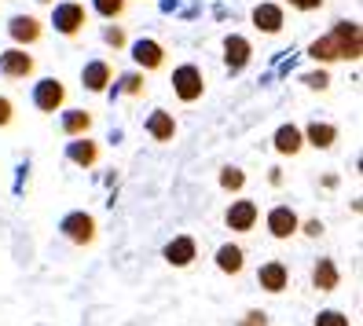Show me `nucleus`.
I'll list each match as a JSON object with an SVG mask.
<instances>
[{
    "mask_svg": "<svg viewBox=\"0 0 363 326\" xmlns=\"http://www.w3.org/2000/svg\"><path fill=\"white\" fill-rule=\"evenodd\" d=\"M308 55L315 62H341V59H349L356 62L363 55V40H359V26L356 23H334V30L327 37H319L308 45Z\"/></svg>",
    "mask_w": 363,
    "mask_h": 326,
    "instance_id": "1",
    "label": "nucleus"
},
{
    "mask_svg": "<svg viewBox=\"0 0 363 326\" xmlns=\"http://www.w3.org/2000/svg\"><path fill=\"white\" fill-rule=\"evenodd\" d=\"M173 92H177V99L180 103H199L202 99V92H206V77H202V70L199 67H180L177 74H173Z\"/></svg>",
    "mask_w": 363,
    "mask_h": 326,
    "instance_id": "2",
    "label": "nucleus"
},
{
    "mask_svg": "<svg viewBox=\"0 0 363 326\" xmlns=\"http://www.w3.org/2000/svg\"><path fill=\"white\" fill-rule=\"evenodd\" d=\"M33 70H37V59L26 48H8L0 55V74L8 81H26V77H33Z\"/></svg>",
    "mask_w": 363,
    "mask_h": 326,
    "instance_id": "3",
    "label": "nucleus"
},
{
    "mask_svg": "<svg viewBox=\"0 0 363 326\" xmlns=\"http://www.w3.org/2000/svg\"><path fill=\"white\" fill-rule=\"evenodd\" d=\"M33 103H37V111H45V114L62 111V103H67V84H62L59 77H45L33 89Z\"/></svg>",
    "mask_w": 363,
    "mask_h": 326,
    "instance_id": "4",
    "label": "nucleus"
},
{
    "mask_svg": "<svg viewBox=\"0 0 363 326\" xmlns=\"http://www.w3.org/2000/svg\"><path fill=\"white\" fill-rule=\"evenodd\" d=\"M257 220H261V209H257V202H250V198L231 202V209L224 213V224L231 231H239V235L253 231V227H257Z\"/></svg>",
    "mask_w": 363,
    "mask_h": 326,
    "instance_id": "5",
    "label": "nucleus"
},
{
    "mask_svg": "<svg viewBox=\"0 0 363 326\" xmlns=\"http://www.w3.org/2000/svg\"><path fill=\"white\" fill-rule=\"evenodd\" d=\"M52 23H55V30L62 33V37H77L84 26H89V15H84V4H59L55 8V15H52Z\"/></svg>",
    "mask_w": 363,
    "mask_h": 326,
    "instance_id": "6",
    "label": "nucleus"
},
{
    "mask_svg": "<svg viewBox=\"0 0 363 326\" xmlns=\"http://www.w3.org/2000/svg\"><path fill=\"white\" fill-rule=\"evenodd\" d=\"M62 235H67L74 246H92V242H96V216H89V213H70L67 220H62Z\"/></svg>",
    "mask_w": 363,
    "mask_h": 326,
    "instance_id": "7",
    "label": "nucleus"
},
{
    "mask_svg": "<svg viewBox=\"0 0 363 326\" xmlns=\"http://www.w3.org/2000/svg\"><path fill=\"white\" fill-rule=\"evenodd\" d=\"M8 33L15 45H37L40 37H45V23H40L37 15H15L8 23Z\"/></svg>",
    "mask_w": 363,
    "mask_h": 326,
    "instance_id": "8",
    "label": "nucleus"
},
{
    "mask_svg": "<svg viewBox=\"0 0 363 326\" xmlns=\"http://www.w3.org/2000/svg\"><path fill=\"white\" fill-rule=\"evenodd\" d=\"M268 231H272V238H290V235L301 231V216H297L290 206H275L268 213Z\"/></svg>",
    "mask_w": 363,
    "mask_h": 326,
    "instance_id": "9",
    "label": "nucleus"
},
{
    "mask_svg": "<svg viewBox=\"0 0 363 326\" xmlns=\"http://www.w3.org/2000/svg\"><path fill=\"white\" fill-rule=\"evenodd\" d=\"M133 59H136L140 70H162L165 67V48L158 45V40L143 37V40H136V45H133Z\"/></svg>",
    "mask_w": 363,
    "mask_h": 326,
    "instance_id": "10",
    "label": "nucleus"
},
{
    "mask_svg": "<svg viewBox=\"0 0 363 326\" xmlns=\"http://www.w3.org/2000/svg\"><path fill=\"white\" fill-rule=\"evenodd\" d=\"M257 282L268 293H283L290 286V268L283 264V260H268V264H261V271H257Z\"/></svg>",
    "mask_w": 363,
    "mask_h": 326,
    "instance_id": "11",
    "label": "nucleus"
},
{
    "mask_svg": "<svg viewBox=\"0 0 363 326\" xmlns=\"http://www.w3.org/2000/svg\"><path fill=\"white\" fill-rule=\"evenodd\" d=\"M250 55H253V45L246 37H239V33H231L228 40H224V62H228V70L231 74H239V70H246V62H250Z\"/></svg>",
    "mask_w": 363,
    "mask_h": 326,
    "instance_id": "12",
    "label": "nucleus"
},
{
    "mask_svg": "<svg viewBox=\"0 0 363 326\" xmlns=\"http://www.w3.org/2000/svg\"><path fill=\"white\" fill-rule=\"evenodd\" d=\"M195 257H199V246H195V238H191V235H177L173 242L165 246V260L173 268H187Z\"/></svg>",
    "mask_w": 363,
    "mask_h": 326,
    "instance_id": "13",
    "label": "nucleus"
},
{
    "mask_svg": "<svg viewBox=\"0 0 363 326\" xmlns=\"http://www.w3.org/2000/svg\"><path fill=\"white\" fill-rule=\"evenodd\" d=\"M312 286H315L319 293H334V290L341 286V271H337V264H334L330 257L315 260V268H312Z\"/></svg>",
    "mask_w": 363,
    "mask_h": 326,
    "instance_id": "14",
    "label": "nucleus"
},
{
    "mask_svg": "<svg viewBox=\"0 0 363 326\" xmlns=\"http://www.w3.org/2000/svg\"><path fill=\"white\" fill-rule=\"evenodd\" d=\"M275 150H279V154H301V150H305V133H301V128H297V125H279V128H275Z\"/></svg>",
    "mask_w": 363,
    "mask_h": 326,
    "instance_id": "15",
    "label": "nucleus"
},
{
    "mask_svg": "<svg viewBox=\"0 0 363 326\" xmlns=\"http://www.w3.org/2000/svg\"><path fill=\"white\" fill-rule=\"evenodd\" d=\"M99 158H103V150H99V143H96V140L74 136V143H70V162H74V165L92 169V165H99Z\"/></svg>",
    "mask_w": 363,
    "mask_h": 326,
    "instance_id": "16",
    "label": "nucleus"
},
{
    "mask_svg": "<svg viewBox=\"0 0 363 326\" xmlns=\"http://www.w3.org/2000/svg\"><path fill=\"white\" fill-rule=\"evenodd\" d=\"M111 77H114V70H111V62H106V59H96V62H89V67L81 70V81H84V89H89V92H103L106 84H111Z\"/></svg>",
    "mask_w": 363,
    "mask_h": 326,
    "instance_id": "17",
    "label": "nucleus"
},
{
    "mask_svg": "<svg viewBox=\"0 0 363 326\" xmlns=\"http://www.w3.org/2000/svg\"><path fill=\"white\" fill-rule=\"evenodd\" d=\"M147 136L158 140V143H169V140H173V136H177L173 114H169V111H155L151 118H147Z\"/></svg>",
    "mask_w": 363,
    "mask_h": 326,
    "instance_id": "18",
    "label": "nucleus"
},
{
    "mask_svg": "<svg viewBox=\"0 0 363 326\" xmlns=\"http://www.w3.org/2000/svg\"><path fill=\"white\" fill-rule=\"evenodd\" d=\"M305 143L315 147V150H330V147L337 143V128L327 125V121H312V125L305 128Z\"/></svg>",
    "mask_w": 363,
    "mask_h": 326,
    "instance_id": "19",
    "label": "nucleus"
},
{
    "mask_svg": "<svg viewBox=\"0 0 363 326\" xmlns=\"http://www.w3.org/2000/svg\"><path fill=\"white\" fill-rule=\"evenodd\" d=\"M217 268L224 271V275H242V268H246V253H242V246H220L217 249Z\"/></svg>",
    "mask_w": 363,
    "mask_h": 326,
    "instance_id": "20",
    "label": "nucleus"
},
{
    "mask_svg": "<svg viewBox=\"0 0 363 326\" xmlns=\"http://www.w3.org/2000/svg\"><path fill=\"white\" fill-rule=\"evenodd\" d=\"M253 23L264 33H279L283 30V8L279 4H257L253 8Z\"/></svg>",
    "mask_w": 363,
    "mask_h": 326,
    "instance_id": "21",
    "label": "nucleus"
},
{
    "mask_svg": "<svg viewBox=\"0 0 363 326\" xmlns=\"http://www.w3.org/2000/svg\"><path fill=\"white\" fill-rule=\"evenodd\" d=\"M89 128H92V114L89 111H67V114H62V133H67L70 140L84 136Z\"/></svg>",
    "mask_w": 363,
    "mask_h": 326,
    "instance_id": "22",
    "label": "nucleus"
},
{
    "mask_svg": "<svg viewBox=\"0 0 363 326\" xmlns=\"http://www.w3.org/2000/svg\"><path fill=\"white\" fill-rule=\"evenodd\" d=\"M121 92L129 96V99L147 96V77H143V74H125V77H121Z\"/></svg>",
    "mask_w": 363,
    "mask_h": 326,
    "instance_id": "23",
    "label": "nucleus"
},
{
    "mask_svg": "<svg viewBox=\"0 0 363 326\" xmlns=\"http://www.w3.org/2000/svg\"><path fill=\"white\" fill-rule=\"evenodd\" d=\"M92 8H96L103 18H121L125 8H129V0H92Z\"/></svg>",
    "mask_w": 363,
    "mask_h": 326,
    "instance_id": "24",
    "label": "nucleus"
},
{
    "mask_svg": "<svg viewBox=\"0 0 363 326\" xmlns=\"http://www.w3.org/2000/svg\"><path fill=\"white\" fill-rule=\"evenodd\" d=\"M220 187L224 191H242L246 187V172L242 169H224L220 172Z\"/></svg>",
    "mask_w": 363,
    "mask_h": 326,
    "instance_id": "25",
    "label": "nucleus"
},
{
    "mask_svg": "<svg viewBox=\"0 0 363 326\" xmlns=\"http://www.w3.org/2000/svg\"><path fill=\"white\" fill-rule=\"evenodd\" d=\"M315 326H352V322H349V315H341V312H319Z\"/></svg>",
    "mask_w": 363,
    "mask_h": 326,
    "instance_id": "26",
    "label": "nucleus"
},
{
    "mask_svg": "<svg viewBox=\"0 0 363 326\" xmlns=\"http://www.w3.org/2000/svg\"><path fill=\"white\" fill-rule=\"evenodd\" d=\"M11 125H15V103L0 96V128H11Z\"/></svg>",
    "mask_w": 363,
    "mask_h": 326,
    "instance_id": "27",
    "label": "nucleus"
},
{
    "mask_svg": "<svg viewBox=\"0 0 363 326\" xmlns=\"http://www.w3.org/2000/svg\"><path fill=\"white\" fill-rule=\"evenodd\" d=\"M301 81L308 84V89H319V92H323V89H330V74H327V70H319V74H305Z\"/></svg>",
    "mask_w": 363,
    "mask_h": 326,
    "instance_id": "28",
    "label": "nucleus"
},
{
    "mask_svg": "<svg viewBox=\"0 0 363 326\" xmlns=\"http://www.w3.org/2000/svg\"><path fill=\"white\" fill-rule=\"evenodd\" d=\"M103 40H106L111 48H125V30H121V26H106Z\"/></svg>",
    "mask_w": 363,
    "mask_h": 326,
    "instance_id": "29",
    "label": "nucleus"
},
{
    "mask_svg": "<svg viewBox=\"0 0 363 326\" xmlns=\"http://www.w3.org/2000/svg\"><path fill=\"white\" fill-rule=\"evenodd\" d=\"M290 8H297V11H315V8H323L327 0H286Z\"/></svg>",
    "mask_w": 363,
    "mask_h": 326,
    "instance_id": "30",
    "label": "nucleus"
},
{
    "mask_svg": "<svg viewBox=\"0 0 363 326\" xmlns=\"http://www.w3.org/2000/svg\"><path fill=\"white\" fill-rule=\"evenodd\" d=\"M239 326H268V315L264 312H246V319Z\"/></svg>",
    "mask_w": 363,
    "mask_h": 326,
    "instance_id": "31",
    "label": "nucleus"
},
{
    "mask_svg": "<svg viewBox=\"0 0 363 326\" xmlns=\"http://www.w3.org/2000/svg\"><path fill=\"white\" fill-rule=\"evenodd\" d=\"M305 235H312V238L323 235V224H319V220H308V224H305Z\"/></svg>",
    "mask_w": 363,
    "mask_h": 326,
    "instance_id": "32",
    "label": "nucleus"
},
{
    "mask_svg": "<svg viewBox=\"0 0 363 326\" xmlns=\"http://www.w3.org/2000/svg\"><path fill=\"white\" fill-rule=\"evenodd\" d=\"M37 4H55V0H37Z\"/></svg>",
    "mask_w": 363,
    "mask_h": 326,
    "instance_id": "33",
    "label": "nucleus"
}]
</instances>
